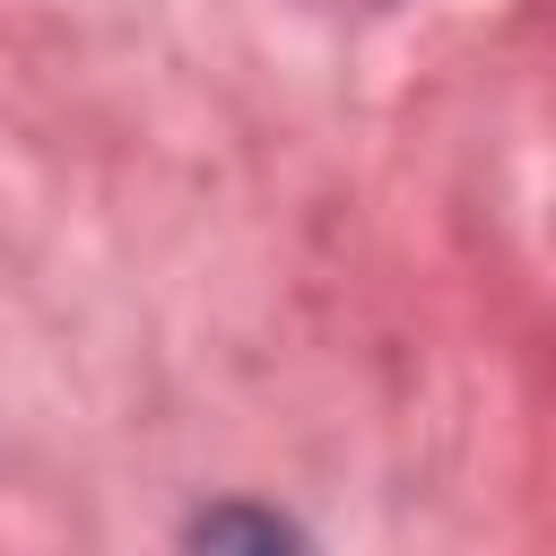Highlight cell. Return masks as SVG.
Here are the masks:
<instances>
[{
    "label": "cell",
    "mask_w": 556,
    "mask_h": 556,
    "mask_svg": "<svg viewBox=\"0 0 556 556\" xmlns=\"http://www.w3.org/2000/svg\"><path fill=\"white\" fill-rule=\"evenodd\" d=\"M304 530L278 521V513H243V504H217L191 521V547H295Z\"/></svg>",
    "instance_id": "1"
}]
</instances>
